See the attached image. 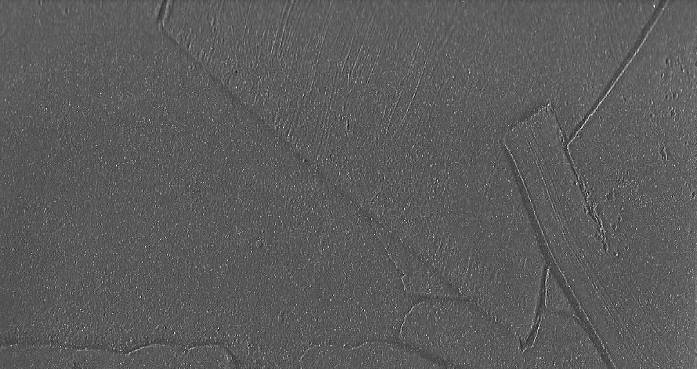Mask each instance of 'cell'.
<instances>
[{
    "instance_id": "obj_3",
    "label": "cell",
    "mask_w": 697,
    "mask_h": 369,
    "mask_svg": "<svg viewBox=\"0 0 697 369\" xmlns=\"http://www.w3.org/2000/svg\"><path fill=\"white\" fill-rule=\"evenodd\" d=\"M443 366L398 342L370 341L343 347L341 368H439Z\"/></svg>"
},
{
    "instance_id": "obj_1",
    "label": "cell",
    "mask_w": 697,
    "mask_h": 369,
    "mask_svg": "<svg viewBox=\"0 0 697 369\" xmlns=\"http://www.w3.org/2000/svg\"><path fill=\"white\" fill-rule=\"evenodd\" d=\"M568 153L592 213L609 232L624 226L630 236L654 237L695 225L696 150L586 147Z\"/></svg>"
},
{
    "instance_id": "obj_2",
    "label": "cell",
    "mask_w": 697,
    "mask_h": 369,
    "mask_svg": "<svg viewBox=\"0 0 697 369\" xmlns=\"http://www.w3.org/2000/svg\"><path fill=\"white\" fill-rule=\"evenodd\" d=\"M397 342L459 368H520L519 339L464 299L416 301L404 317Z\"/></svg>"
}]
</instances>
